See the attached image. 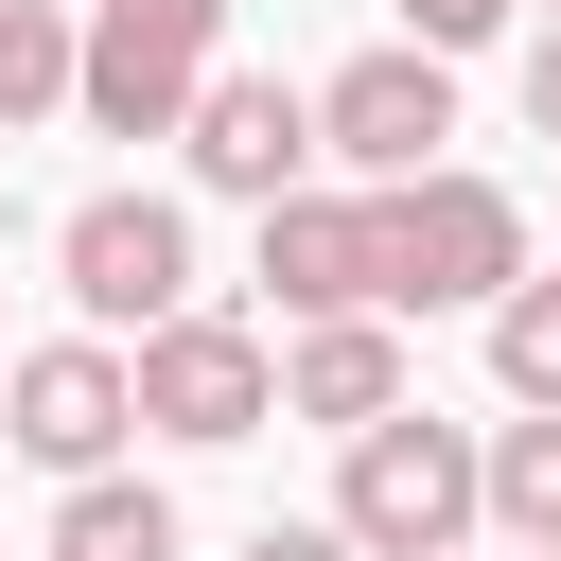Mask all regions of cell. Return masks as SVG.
<instances>
[{
	"mask_svg": "<svg viewBox=\"0 0 561 561\" xmlns=\"http://www.w3.org/2000/svg\"><path fill=\"white\" fill-rule=\"evenodd\" d=\"M245 561H368V543H351V526L316 508V526H245Z\"/></svg>",
	"mask_w": 561,
	"mask_h": 561,
	"instance_id": "obj_16",
	"label": "cell"
},
{
	"mask_svg": "<svg viewBox=\"0 0 561 561\" xmlns=\"http://www.w3.org/2000/svg\"><path fill=\"white\" fill-rule=\"evenodd\" d=\"M175 158H193V193H228V210H280V193H316V88H280V70H210L193 88V123H175Z\"/></svg>",
	"mask_w": 561,
	"mask_h": 561,
	"instance_id": "obj_7",
	"label": "cell"
},
{
	"mask_svg": "<svg viewBox=\"0 0 561 561\" xmlns=\"http://www.w3.org/2000/svg\"><path fill=\"white\" fill-rule=\"evenodd\" d=\"M333 526L368 561H456L491 526V438L438 421V403H386L368 438H333Z\"/></svg>",
	"mask_w": 561,
	"mask_h": 561,
	"instance_id": "obj_1",
	"label": "cell"
},
{
	"mask_svg": "<svg viewBox=\"0 0 561 561\" xmlns=\"http://www.w3.org/2000/svg\"><path fill=\"white\" fill-rule=\"evenodd\" d=\"M386 403H421V386H403V316H298V333H280V421L368 438Z\"/></svg>",
	"mask_w": 561,
	"mask_h": 561,
	"instance_id": "obj_10",
	"label": "cell"
},
{
	"mask_svg": "<svg viewBox=\"0 0 561 561\" xmlns=\"http://www.w3.org/2000/svg\"><path fill=\"white\" fill-rule=\"evenodd\" d=\"M228 70V0H88V140H175L193 88Z\"/></svg>",
	"mask_w": 561,
	"mask_h": 561,
	"instance_id": "obj_4",
	"label": "cell"
},
{
	"mask_svg": "<svg viewBox=\"0 0 561 561\" xmlns=\"http://www.w3.org/2000/svg\"><path fill=\"white\" fill-rule=\"evenodd\" d=\"M526 561H561V543H526Z\"/></svg>",
	"mask_w": 561,
	"mask_h": 561,
	"instance_id": "obj_18",
	"label": "cell"
},
{
	"mask_svg": "<svg viewBox=\"0 0 561 561\" xmlns=\"http://www.w3.org/2000/svg\"><path fill=\"white\" fill-rule=\"evenodd\" d=\"M316 140L386 193V175H438V140H456V53H421V35H386V53H351L333 88H316Z\"/></svg>",
	"mask_w": 561,
	"mask_h": 561,
	"instance_id": "obj_8",
	"label": "cell"
},
{
	"mask_svg": "<svg viewBox=\"0 0 561 561\" xmlns=\"http://www.w3.org/2000/svg\"><path fill=\"white\" fill-rule=\"evenodd\" d=\"M526 123H543V140H561V18H543V35H526Z\"/></svg>",
	"mask_w": 561,
	"mask_h": 561,
	"instance_id": "obj_17",
	"label": "cell"
},
{
	"mask_svg": "<svg viewBox=\"0 0 561 561\" xmlns=\"http://www.w3.org/2000/svg\"><path fill=\"white\" fill-rule=\"evenodd\" d=\"M543 18H561V0H543Z\"/></svg>",
	"mask_w": 561,
	"mask_h": 561,
	"instance_id": "obj_19",
	"label": "cell"
},
{
	"mask_svg": "<svg viewBox=\"0 0 561 561\" xmlns=\"http://www.w3.org/2000/svg\"><path fill=\"white\" fill-rule=\"evenodd\" d=\"M0 368H18V351H0Z\"/></svg>",
	"mask_w": 561,
	"mask_h": 561,
	"instance_id": "obj_21",
	"label": "cell"
},
{
	"mask_svg": "<svg viewBox=\"0 0 561 561\" xmlns=\"http://www.w3.org/2000/svg\"><path fill=\"white\" fill-rule=\"evenodd\" d=\"M368 228H386V316H491L543 245H526V193L508 175H473V158H438V175H386L368 193Z\"/></svg>",
	"mask_w": 561,
	"mask_h": 561,
	"instance_id": "obj_2",
	"label": "cell"
},
{
	"mask_svg": "<svg viewBox=\"0 0 561 561\" xmlns=\"http://www.w3.org/2000/svg\"><path fill=\"white\" fill-rule=\"evenodd\" d=\"M491 386H508V403H561V263H526V280L491 298Z\"/></svg>",
	"mask_w": 561,
	"mask_h": 561,
	"instance_id": "obj_14",
	"label": "cell"
},
{
	"mask_svg": "<svg viewBox=\"0 0 561 561\" xmlns=\"http://www.w3.org/2000/svg\"><path fill=\"white\" fill-rule=\"evenodd\" d=\"M403 35H421V53H491V35H508V0H403Z\"/></svg>",
	"mask_w": 561,
	"mask_h": 561,
	"instance_id": "obj_15",
	"label": "cell"
},
{
	"mask_svg": "<svg viewBox=\"0 0 561 561\" xmlns=\"http://www.w3.org/2000/svg\"><path fill=\"white\" fill-rule=\"evenodd\" d=\"M175 543H193V526H175V491H158V473H70L35 561H175Z\"/></svg>",
	"mask_w": 561,
	"mask_h": 561,
	"instance_id": "obj_12",
	"label": "cell"
},
{
	"mask_svg": "<svg viewBox=\"0 0 561 561\" xmlns=\"http://www.w3.org/2000/svg\"><path fill=\"white\" fill-rule=\"evenodd\" d=\"M70 105H88V18L70 0H0V140H35Z\"/></svg>",
	"mask_w": 561,
	"mask_h": 561,
	"instance_id": "obj_11",
	"label": "cell"
},
{
	"mask_svg": "<svg viewBox=\"0 0 561 561\" xmlns=\"http://www.w3.org/2000/svg\"><path fill=\"white\" fill-rule=\"evenodd\" d=\"M456 561H473V543H456Z\"/></svg>",
	"mask_w": 561,
	"mask_h": 561,
	"instance_id": "obj_20",
	"label": "cell"
},
{
	"mask_svg": "<svg viewBox=\"0 0 561 561\" xmlns=\"http://www.w3.org/2000/svg\"><path fill=\"white\" fill-rule=\"evenodd\" d=\"M491 526L508 543H561V403H508L491 421Z\"/></svg>",
	"mask_w": 561,
	"mask_h": 561,
	"instance_id": "obj_13",
	"label": "cell"
},
{
	"mask_svg": "<svg viewBox=\"0 0 561 561\" xmlns=\"http://www.w3.org/2000/svg\"><path fill=\"white\" fill-rule=\"evenodd\" d=\"M0 438H18L53 491H70V473H123V438H140V351H123V333H88V316H70V333H35V351L0 368Z\"/></svg>",
	"mask_w": 561,
	"mask_h": 561,
	"instance_id": "obj_3",
	"label": "cell"
},
{
	"mask_svg": "<svg viewBox=\"0 0 561 561\" xmlns=\"http://www.w3.org/2000/svg\"><path fill=\"white\" fill-rule=\"evenodd\" d=\"M245 280L280 298V333H298V316H386V228H368V193H280Z\"/></svg>",
	"mask_w": 561,
	"mask_h": 561,
	"instance_id": "obj_9",
	"label": "cell"
},
{
	"mask_svg": "<svg viewBox=\"0 0 561 561\" xmlns=\"http://www.w3.org/2000/svg\"><path fill=\"white\" fill-rule=\"evenodd\" d=\"M140 351V438H193V456H228V438H263L280 421V351L245 333V316H158V333H123Z\"/></svg>",
	"mask_w": 561,
	"mask_h": 561,
	"instance_id": "obj_6",
	"label": "cell"
},
{
	"mask_svg": "<svg viewBox=\"0 0 561 561\" xmlns=\"http://www.w3.org/2000/svg\"><path fill=\"white\" fill-rule=\"evenodd\" d=\"M53 280H70V316L88 333H158V316H193L210 280H193V210L175 193H88L70 228H53Z\"/></svg>",
	"mask_w": 561,
	"mask_h": 561,
	"instance_id": "obj_5",
	"label": "cell"
}]
</instances>
